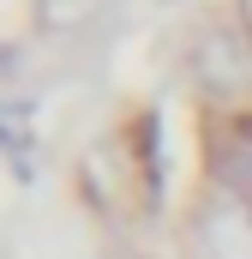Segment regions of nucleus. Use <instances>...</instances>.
Wrapping results in <instances>:
<instances>
[{
  "instance_id": "20e7f679",
  "label": "nucleus",
  "mask_w": 252,
  "mask_h": 259,
  "mask_svg": "<svg viewBox=\"0 0 252 259\" xmlns=\"http://www.w3.org/2000/svg\"><path fill=\"white\" fill-rule=\"evenodd\" d=\"M90 6L96 0H42V18L48 24H78V18H90Z\"/></svg>"
},
{
  "instance_id": "f03ea898",
  "label": "nucleus",
  "mask_w": 252,
  "mask_h": 259,
  "mask_svg": "<svg viewBox=\"0 0 252 259\" xmlns=\"http://www.w3.org/2000/svg\"><path fill=\"white\" fill-rule=\"evenodd\" d=\"M198 241H204V259H252V205L240 199L210 205L198 223Z\"/></svg>"
},
{
  "instance_id": "7ed1b4c3",
  "label": "nucleus",
  "mask_w": 252,
  "mask_h": 259,
  "mask_svg": "<svg viewBox=\"0 0 252 259\" xmlns=\"http://www.w3.org/2000/svg\"><path fill=\"white\" fill-rule=\"evenodd\" d=\"M216 187H222V199L252 205V133H228L216 145Z\"/></svg>"
},
{
  "instance_id": "f257e3e1",
  "label": "nucleus",
  "mask_w": 252,
  "mask_h": 259,
  "mask_svg": "<svg viewBox=\"0 0 252 259\" xmlns=\"http://www.w3.org/2000/svg\"><path fill=\"white\" fill-rule=\"evenodd\" d=\"M192 78L216 109H252V42L246 30H210L192 49Z\"/></svg>"
}]
</instances>
